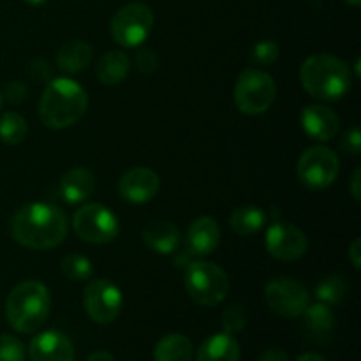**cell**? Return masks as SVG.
I'll return each instance as SVG.
<instances>
[{"mask_svg":"<svg viewBox=\"0 0 361 361\" xmlns=\"http://www.w3.org/2000/svg\"><path fill=\"white\" fill-rule=\"evenodd\" d=\"M95 190L94 173L85 168H74L63 175L60 183L62 197L71 204H78L87 201Z\"/></svg>","mask_w":361,"mask_h":361,"instance_id":"17","label":"cell"},{"mask_svg":"<svg viewBox=\"0 0 361 361\" xmlns=\"http://www.w3.org/2000/svg\"><path fill=\"white\" fill-rule=\"evenodd\" d=\"M154 27V13L141 2L120 7L111 20V35L118 44L136 48L143 44Z\"/></svg>","mask_w":361,"mask_h":361,"instance_id":"7","label":"cell"},{"mask_svg":"<svg viewBox=\"0 0 361 361\" xmlns=\"http://www.w3.org/2000/svg\"><path fill=\"white\" fill-rule=\"evenodd\" d=\"M303 316V328L307 335L312 341L319 342L326 338L335 328V316L331 312L330 305L326 303H317V305H309Z\"/></svg>","mask_w":361,"mask_h":361,"instance_id":"21","label":"cell"},{"mask_svg":"<svg viewBox=\"0 0 361 361\" xmlns=\"http://www.w3.org/2000/svg\"><path fill=\"white\" fill-rule=\"evenodd\" d=\"M277 97L274 78L261 69H245L235 85V104L243 115H261L268 111Z\"/></svg>","mask_w":361,"mask_h":361,"instance_id":"6","label":"cell"},{"mask_svg":"<svg viewBox=\"0 0 361 361\" xmlns=\"http://www.w3.org/2000/svg\"><path fill=\"white\" fill-rule=\"evenodd\" d=\"M30 73L32 76H37V80H42V78H48V66H46V62H42V60H34L30 66Z\"/></svg>","mask_w":361,"mask_h":361,"instance_id":"35","label":"cell"},{"mask_svg":"<svg viewBox=\"0 0 361 361\" xmlns=\"http://www.w3.org/2000/svg\"><path fill=\"white\" fill-rule=\"evenodd\" d=\"M196 361H240V345L229 334H215L201 344Z\"/></svg>","mask_w":361,"mask_h":361,"instance_id":"20","label":"cell"},{"mask_svg":"<svg viewBox=\"0 0 361 361\" xmlns=\"http://www.w3.org/2000/svg\"><path fill=\"white\" fill-rule=\"evenodd\" d=\"M295 361H328V360L323 358L321 355H317V353H305V355H300Z\"/></svg>","mask_w":361,"mask_h":361,"instance_id":"38","label":"cell"},{"mask_svg":"<svg viewBox=\"0 0 361 361\" xmlns=\"http://www.w3.org/2000/svg\"><path fill=\"white\" fill-rule=\"evenodd\" d=\"M341 169L337 154L326 147H310L300 155L298 166V178L302 180L303 185L314 190H323L335 182Z\"/></svg>","mask_w":361,"mask_h":361,"instance_id":"9","label":"cell"},{"mask_svg":"<svg viewBox=\"0 0 361 361\" xmlns=\"http://www.w3.org/2000/svg\"><path fill=\"white\" fill-rule=\"evenodd\" d=\"M87 361H115L108 351H95L88 356Z\"/></svg>","mask_w":361,"mask_h":361,"instance_id":"37","label":"cell"},{"mask_svg":"<svg viewBox=\"0 0 361 361\" xmlns=\"http://www.w3.org/2000/svg\"><path fill=\"white\" fill-rule=\"evenodd\" d=\"M264 298L268 307L281 317H300L310 305V296L305 286L288 277L268 282Z\"/></svg>","mask_w":361,"mask_h":361,"instance_id":"11","label":"cell"},{"mask_svg":"<svg viewBox=\"0 0 361 361\" xmlns=\"http://www.w3.org/2000/svg\"><path fill=\"white\" fill-rule=\"evenodd\" d=\"M136 66L143 74H154L159 66V60L152 49H141L136 55Z\"/></svg>","mask_w":361,"mask_h":361,"instance_id":"31","label":"cell"},{"mask_svg":"<svg viewBox=\"0 0 361 361\" xmlns=\"http://www.w3.org/2000/svg\"><path fill=\"white\" fill-rule=\"evenodd\" d=\"M279 59V46L274 41H261L250 51V60L257 66H270Z\"/></svg>","mask_w":361,"mask_h":361,"instance_id":"30","label":"cell"},{"mask_svg":"<svg viewBox=\"0 0 361 361\" xmlns=\"http://www.w3.org/2000/svg\"><path fill=\"white\" fill-rule=\"evenodd\" d=\"M25 2H28L30 6H42V4H46L48 0H25Z\"/></svg>","mask_w":361,"mask_h":361,"instance_id":"39","label":"cell"},{"mask_svg":"<svg viewBox=\"0 0 361 361\" xmlns=\"http://www.w3.org/2000/svg\"><path fill=\"white\" fill-rule=\"evenodd\" d=\"M28 356L32 361H74V345L62 331H42L32 338Z\"/></svg>","mask_w":361,"mask_h":361,"instance_id":"14","label":"cell"},{"mask_svg":"<svg viewBox=\"0 0 361 361\" xmlns=\"http://www.w3.org/2000/svg\"><path fill=\"white\" fill-rule=\"evenodd\" d=\"M257 361H289V356L284 349L271 348L268 349V351H264Z\"/></svg>","mask_w":361,"mask_h":361,"instance_id":"33","label":"cell"},{"mask_svg":"<svg viewBox=\"0 0 361 361\" xmlns=\"http://www.w3.org/2000/svg\"><path fill=\"white\" fill-rule=\"evenodd\" d=\"M0 361H25V348L20 338L0 335Z\"/></svg>","mask_w":361,"mask_h":361,"instance_id":"29","label":"cell"},{"mask_svg":"<svg viewBox=\"0 0 361 361\" xmlns=\"http://www.w3.org/2000/svg\"><path fill=\"white\" fill-rule=\"evenodd\" d=\"M130 69L129 59L122 51H109L97 63V78L104 85H118L127 78Z\"/></svg>","mask_w":361,"mask_h":361,"instance_id":"23","label":"cell"},{"mask_svg":"<svg viewBox=\"0 0 361 361\" xmlns=\"http://www.w3.org/2000/svg\"><path fill=\"white\" fill-rule=\"evenodd\" d=\"M309 249V240L305 233L295 224L277 221L270 226L267 233V250L271 257L279 261L300 259Z\"/></svg>","mask_w":361,"mask_h":361,"instance_id":"12","label":"cell"},{"mask_svg":"<svg viewBox=\"0 0 361 361\" xmlns=\"http://www.w3.org/2000/svg\"><path fill=\"white\" fill-rule=\"evenodd\" d=\"M88 108V95L71 78H56L44 88L39 104L41 122L49 129H66L76 123Z\"/></svg>","mask_w":361,"mask_h":361,"instance_id":"2","label":"cell"},{"mask_svg":"<svg viewBox=\"0 0 361 361\" xmlns=\"http://www.w3.org/2000/svg\"><path fill=\"white\" fill-rule=\"evenodd\" d=\"M192 342L182 334H169L157 342L154 349L155 361H190L192 360Z\"/></svg>","mask_w":361,"mask_h":361,"instance_id":"22","label":"cell"},{"mask_svg":"<svg viewBox=\"0 0 361 361\" xmlns=\"http://www.w3.org/2000/svg\"><path fill=\"white\" fill-rule=\"evenodd\" d=\"M62 271L74 282H83L92 277V263L80 254H69L62 259Z\"/></svg>","mask_w":361,"mask_h":361,"instance_id":"27","label":"cell"},{"mask_svg":"<svg viewBox=\"0 0 361 361\" xmlns=\"http://www.w3.org/2000/svg\"><path fill=\"white\" fill-rule=\"evenodd\" d=\"M302 87L312 97L338 101L351 88V71L348 63L334 55H312L300 69Z\"/></svg>","mask_w":361,"mask_h":361,"instance_id":"3","label":"cell"},{"mask_svg":"<svg viewBox=\"0 0 361 361\" xmlns=\"http://www.w3.org/2000/svg\"><path fill=\"white\" fill-rule=\"evenodd\" d=\"M341 147H342V150L345 152V154H351V155H358L360 154L361 133H360L358 127H353V129H349L348 133L344 134Z\"/></svg>","mask_w":361,"mask_h":361,"instance_id":"32","label":"cell"},{"mask_svg":"<svg viewBox=\"0 0 361 361\" xmlns=\"http://www.w3.org/2000/svg\"><path fill=\"white\" fill-rule=\"evenodd\" d=\"M302 127L310 140L330 141L337 136L341 120L334 109L321 104H312L303 109Z\"/></svg>","mask_w":361,"mask_h":361,"instance_id":"15","label":"cell"},{"mask_svg":"<svg viewBox=\"0 0 361 361\" xmlns=\"http://www.w3.org/2000/svg\"><path fill=\"white\" fill-rule=\"evenodd\" d=\"M51 298L42 282L25 281L9 293L6 302L7 323L20 334H34L46 323Z\"/></svg>","mask_w":361,"mask_h":361,"instance_id":"4","label":"cell"},{"mask_svg":"<svg viewBox=\"0 0 361 361\" xmlns=\"http://www.w3.org/2000/svg\"><path fill=\"white\" fill-rule=\"evenodd\" d=\"M83 302L88 317L99 324L113 323L120 316L123 305L120 289L106 279L88 282L83 293Z\"/></svg>","mask_w":361,"mask_h":361,"instance_id":"10","label":"cell"},{"mask_svg":"<svg viewBox=\"0 0 361 361\" xmlns=\"http://www.w3.org/2000/svg\"><path fill=\"white\" fill-rule=\"evenodd\" d=\"M27 120L18 113H6L0 118V140L6 145H20L27 137Z\"/></svg>","mask_w":361,"mask_h":361,"instance_id":"26","label":"cell"},{"mask_svg":"<svg viewBox=\"0 0 361 361\" xmlns=\"http://www.w3.org/2000/svg\"><path fill=\"white\" fill-rule=\"evenodd\" d=\"M360 178H361V169H356L351 176V194L356 201L361 200V187H360L361 180Z\"/></svg>","mask_w":361,"mask_h":361,"instance_id":"36","label":"cell"},{"mask_svg":"<svg viewBox=\"0 0 361 361\" xmlns=\"http://www.w3.org/2000/svg\"><path fill=\"white\" fill-rule=\"evenodd\" d=\"M345 2H348V4H351L353 7H358L360 4H361V0H345Z\"/></svg>","mask_w":361,"mask_h":361,"instance_id":"40","label":"cell"},{"mask_svg":"<svg viewBox=\"0 0 361 361\" xmlns=\"http://www.w3.org/2000/svg\"><path fill=\"white\" fill-rule=\"evenodd\" d=\"M73 228L83 242L97 243V245L113 242L120 231L116 215L99 203L81 207L74 214Z\"/></svg>","mask_w":361,"mask_h":361,"instance_id":"8","label":"cell"},{"mask_svg":"<svg viewBox=\"0 0 361 361\" xmlns=\"http://www.w3.org/2000/svg\"><path fill=\"white\" fill-rule=\"evenodd\" d=\"M348 256H349V261L353 263V267L356 268V270H360L361 268V240L356 238L355 242L351 243V247H349L348 250Z\"/></svg>","mask_w":361,"mask_h":361,"instance_id":"34","label":"cell"},{"mask_svg":"<svg viewBox=\"0 0 361 361\" xmlns=\"http://www.w3.org/2000/svg\"><path fill=\"white\" fill-rule=\"evenodd\" d=\"M316 295L321 300V303L338 305L348 295V282L344 281L342 275H328L317 284Z\"/></svg>","mask_w":361,"mask_h":361,"instance_id":"25","label":"cell"},{"mask_svg":"<svg viewBox=\"0 0 361 361\" xmlns=\"http://www.w3.org/2000/svg\"><path fill=\"white\" fill-rule=\"evenodd\" d=\"M161 180L157 173L148 168H133L122 175L118 182V192L126 201L134 204L147 203L159 192Z\"/></svg>","mask_w":361,"mask_h":361,"instance_id":"13","label":"cell"},{"mask_svg":"<svg viewBox=\"0 0 361 361\" xmlns=\"http://www.w3.org/2000/svg\"><path fill=\"white\" fill-rule=\"evenodd\" d=\"M0 109H2V95H0Z\"/></svg>","mask_w":361,"mask_h":361,"instance_id":"41","label":"cell"},{"mask_svg":"<svg viewBox=\"0 0 361 361\" xmlns=\"http://www.w3.org/2000/svg\"><path fill=\"white\" fill-rule=\"evenodd\" d=\"M143 240L154 252L171 254L180 245V229L173 222L154 221L143 229Z\"/></svg>","mask_w":361,"mask_h":361,"instance_id":"18","label":"cell"},{"mask_svg":"<svg viewBox=\"0 0 361 361\" xmlns=\"http://www.w3.org/2000/svg\"><path fill=\"white\" fill-rule=\"evenodd\" d=\"M247 321H249V312H247V309L242 303H233V305H229L228 309H224L221 317L224 334L229 335L240 334L247 326Z\"/></svg>","mask_w":361,"mask_h":361,"instance_id":"28","label":"cell"},{"mask_svg":"<svg viewBox=\"0 0 361 361\" xmlns=\"http://www.w3.org/2000/svg\"><path fill=\"white\" fill-rule=\"evenodd\" d=\"M221 243V226L214 217H200L187 231V245L197 256H208Z\"/></svg>","mask_w":361,"mask_h":361,"instance_id":"16","label":"cell"},{"mask_svg":"<svg viewBox=\"0 0 361 361\" xmlns=\"http://www.w3.org/2000/svg\"><path fill=\"white\" fill-rule=\"evenodd\" d=\"M92 55H94V49H92L90 44L80 41V39H74V41L66 42L59 49V53H56V66L63 73H81V71H85L90 66Z\"/></svg>","mask_w":361,"mask_h":361,"instance_id":"19","label":"cell"},{"mask_svg":"<svg viewBox=\"0 0 361 361\" xmlns=\"http://www.w3.org/2000/svg\"><path fill=\"white\" fill-rule=\"evenodd\" d=\"M185 289L201 307H215L224 302L229 293V279L215 263L194 261L185 271Z\"/></svg>","mask_w":361,"mask_h":361,"instance_id":"5","label":"cell"},{"mask_svg":"<svg viewBox=\"0 0 361 361\" xmlns=\"http://www.w3.org/2000/svg\"><path fill=\"white\" fill-rule=\"evenodd\" d=\"M267 222V215L261 208L249 204V207H240L229 217V226L233 231L240 236H249L259 231Z\"/></svg>","mask_w":361,"mask_h":361,"instance_id":"24","label":"cell"},{"mask_svg":"<svg viewBox=\"0 0 361 361\" xmlns=\"http://www.w3.org/2000/svg\"><path fill=\"white\" fill-rule=\"evenodd\" d=\"M14 240L23 247L48 250L60 245L67 235V217L62 208L49 203H30L14 214L11 222Z\"/></svg>","mask_w":361,"mask_h":361,"instance_id":"1","label":"cell"}]
</instances>
